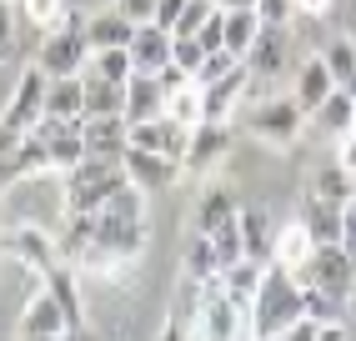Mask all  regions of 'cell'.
Here are the masks:
<instances>
[{
  "instance_id": "6da1fadb",
  "label": "cell",
  "mask_w": 356,
  "mask_h": 341,
  "mask_svg": "<svg viewBox=\"0 0 356 341\" xmlns=\"http://www.w3.org/2000/svg\"><path fill=\"white\" fill-rule=\"evenodd\" d=\"M296 322H306V281L271 261L266 276H261L256 301H251V331H256V341H276Z\"/></svg>"
},
{
  "instance_id": "7a4b0ae2",
  "label": "cell",
  "mask_w": 356,
  "mask_h": 341,
  "mask_svg": "<svg viewBox=\"0 0 356 341\" xmlns=\"http://www.w3.org/2000/svg\"><path fill=\"white\" fill-rule=\"evenodd\" d=\"M146 191H136V186H126V191H115V196L101 206V246L106 251H115V256H126V261H140L146 256Z\"/></svg>"
},
{
  "instance_id": "3957f363",
  "label": "cell",
  "mask_w": 356,
  "mask_h": 341,
  "mask_svg": "<svg viewBox=\"0 0 356 341\" xmlns=\"http://www.w3.org/2000/svg\"><path fill=\"white\" fill-rule=\"evenodd\" d=\"M131 176L121 161H96L86 156L76 170H65V196H60V211L65 216H86V211H101L115 191H126Z\"/></svg>"
},
{
  "instance_id": "277c9868",
  "label": "cell",
  "mask_w": 356,
  "mask_h": 341,
  "mask_svg": "<svg viewBox=\"0 0 356 341\" xmlns=\"http://www.w3.org/2000/svg\"><path fill=\"white\" fill-rule=\"evenodd\" d=\"M35 65H40L51 81L86 76V65H90V40H86V15H81V10H65L60 26L40 35V45H35Z\"/></svg>"
},
{
  "instance_id": "5b68a950",
  "label": "cell",
  "mask_w": 356,
  "mask_h": 341,
  "mask_svg": "<svg viewBox=\"0 0 356 341\" xmlns=\"http://www.w3.org/2000/svg\"><path fill=\"white\" fill-rule=\"evenodd\" d=\"M241 126L251 141L271 145V151H291L301 141V131L312 126V116L296 106V95H266V101H256L241 111Z\"/></svg>"
},
{
  "instance_id": "8992f818",
  "label": "cell",
  "mask_w": 356,
  "mask_h": 341,
  "mask_svg": "<svg viewBox=\"0 0 356 341\" xmlns=\"http://www.w3.org/2000/svg\"><path fill=\"white\" fill-rule=\"evenodd\" d=\"M6 256L20 266V271H31V276H51L60 261H70L65 241L51 236L45 226H31V221H20V226L6 231Z\"/></svg>"
},
{
  "instance_id": "52a82bcc",
  "label": "cell",
  "mask_w": 356,
  "mask_h": 341,
  "mask_svg": "<svg viewBox=\"0 0 356 341\" xmlns=\"http://www.w3.org/2000/svg\"><path fill=\"white\" fill-rule=\"evenodd\" d=\"M45 101H51V76L31 61L26 70L15 76V90L6 101V136H26L45 120Z\"/></svg>"
},
{
  "instance_id": "ba28073f",
  "label": "cell",
  "mask_w": 356,
  "mask_h": 341,
  "mask_svg": "<svg viewBox=\"0 0 356 341\" xmlns=\"http://www.w3.org/2000/svg\"><path fill=\"white\" fill-rule=\"evenodd\" d=\"M301 281L306 286H321V291H331V296H341V301H351L356 296V251L346 246V241H337V246H316V256L301 271Z\"/></svg>"
},
{
  "instance_id": "9c48e42d",
  "label": "cell",
  "mask_w": 356,
  "mask_h": 341,
  "mask_svg": "<svg viewBox=\"0 0 356 341\" xmlns=\"http://www.w3.org/2000/svg\"><path fill=\"white\" fill-rule=\"evenodd\" d=\"M126 166V176L136 191H146V196H156V191H171L181 176H186V166L171 161V156H161V151H146V145H131V151L121 156Z\"/></svg>"
},
{
  "instance_id": "30bf717a",
  "label": "cell",
  "mask_w": 356,
  "mask_h": 341,
  "mask_svg": "<svg viewBox=\"0 0 356 341\" xmlns=\"http://www.w3.org/2000/svg\"><path fill=\"white\" fill-rule=\"evenodd\" d=\"M231 151V120H201L191 126V145H186V170L191 176H206V170H216Z\"/></svg>"
},
{
  "instance_id": "8fae6325",
  "label": "cell",
  "mask_w": 356,
  "mask_h": 341,
  "mask_svg": "<svg viewBox=\"0 0 356 341\" xmlns=\"http://www.w3.org/2000/svg\"><path fill=\"white\" fill-rule=\"evenodd\" d=\"M65 331H70L65 306L45 286H35L31 301H26V311H20V322H15V336H65Z\"/></svg>"
},
{
  "instance_id": "7c38bea8",
  "label": "cell",
  "mask_w": 356,
  "mask_h": 341,
  "mask_svg": "<svg viewBox=\"0 0 356 341\" xmlns=\"http://www.w3.org/2000/svg\"><path fill=\"white\" fill-rule=\"evenodd\" d=\"M131 145H146V151H161L186 166V145H191V126H181L171 116H156V120H140L131 126Z\"/></svg>"
},
{
  "instance_id": "4fadbf2b",
  "label": "cell",
  "mask_w": 356,
  "mask_h": 341,
  "mask_svg": "<svg viewBox=\"0 0 356 341\" xmlns=\"http://www.w3.org/2000/svg\"><path fill=\"white\" fill-rule=\"evenodd\" d=\"M131 151V120L126 116H86V156L121 161Z\"/></svg>"
},
{
  "instance_id": "5bb4252c",
  "label": "cell",
  "mask_w": 356,
  "mask_h": 341,
  "mask_svg": "<svg viewBox=\"0 0 356 341\" xmlns=\"http://www.w3.org/2000/svg\"><path fill=\"white\" fill-rule=\"evenodd\" d=\"M40 170H56V166H51V151H45V141H40L35 131L6 136V186L26 181V176H40Z\"/></svg>"
},
{
  "instance_id": "9a60e30c",
  "label": "cell",
  "mask_w": 356,
  "mask_h": 341,
  "mask_svg": "<svg viewBox=\"0 0 356 341\" xmlns=\"http://www.w3.org/2000/svg\"><path fill=\"white\" fill-rule=\"evenodd\" d=\"M241 206H246V201H236L226 186H206L201 196H196V211H191V231H206V236H216L221 226L241 221Z\"/></svg>"
},
{
  "instance_id": "2e32d148",
  "label": "cell",
  "mask_w": 356,
  "mask_h": 341,
  "mask_svg": "<svg viewBox=\"0 0 356 341\" xmlns=\"http://www.w3.org/2000/svg\"><path fill=\"white\" fill-rule=\"evenodd\" d=\"M331 90H337V76H331L326 56H306V61L296 65V76H291V95H296V106L312 116Z\"/></svg>"
},
{
  "instance_id": "e0dca14e",
  "label": "cell",
  "mask_w": 356,
  "mask_h": 341,
  "mask_svg": "<svg viewBox=\"0 0 356 341\" xmlns=\"http://www.w3.org/2000/svg\"><path fill=\"white\" fill-rule=\"evenodd\" d=\"M276 231H281V221H276L261 201L241 206V241H246V256H251V261H266V266H271V256H276Z\"/></svg>"
},
{
  "instance_id": "ac0fdd59",
  "label": "cell",
  "mask_w": 356,
  "mask_h": 341,
  "mask_svg": "<svg viewBox=\"0 0 356 341\" xmlns=\"http://www.w3.org/2000/svg\"><path fill=\"white\" fill-rule=\"evenodd\" d=\"M301 221L306 231L316 236V246H337V241H346V226H341V206H331L326 196H316V191H306L301 196Z\"/></svg>"
},
{
  "instance_id": "d6986e66",
  "label": "cell",
  "mask_w": 356,
  "mask_h": 341,
  "mask_svg": "<svg viewBox=\"0 0 356 341\" xmlns=\"http://www.w3.org/2000/svg\"><path fill=\"white\" fill-rule=\"evenodd\" d=\"M86 40L90 51H111V45H131L136 40V20L121 6H106L96 15H86Z\"/></svg>"
},
{
  "instance_id": "ffe728a7",
  "label": "cell",
  "mask_w": 356,
  "mask_h": 341,
  "mask_svg": "<svg viewBox=\"0 0 356 341\" xmlns=\"http://www.w3.org/2000/svg\"><path fill=\"white\" fill-rule=\"evenodd\" d=\"M171 31H161L156 20H146V26H136V40H131V61L136 70H146V76H161L165 65H171Z\"/></svg>"
},
{
  "instance_id": "44dd1931",
  "label": "cell",
  "mask_w": 356,
  "mask_h": 341,
  "mask_svg": "<svg viewBox=\"0 0 356 341\" xmlns=\"http://www.w3.org/2000/svg\"><path fill=\"white\" fill-rule=\"evenodd\" d=\"M312 256H316V236L306 231V221H301V216H291V221L276 231V256H271V261L301 276L306 266H312Z\"/></svg>"
},
{
  "instance_id": "7402d4cb",
  "label": "cell",
  "mask_w": 356,
  "mask_h": 341,
  "mask_svg": "<svg viewBox=\"0 0 356 341\" xmlns=\"http://www.w3.org/2000/svg\"><path fill=\"white\" fill-rule=\"evenodd\" d=\"M156 116H165V86H161V76L136 70L126 81V120L140 126V120H156Z\"/></svg>"
},
{
  "instance_id": "603a6c76",
  "label": "cell",
  "mask_w": 356,
  "mask_h": 341,
  "mask_svg": "<svg viewBox=\"0 0 356 341\" xmlns=\"http://www.w3.org/2000/svg\"><path fill=\"white\" fill-rule=\"evenodd\" d=\"M246 86H251V70H246V61L236 65L226 81H216V86H201V90H206V120H231L236 111L246 106Z\"/></svg>"
},
{
  "instance_id": "cb8c5ba5",
  "label": "cell",
  "mask_w": 356,
  "mask_h": 341,
  "mask_svg": "<svg viewBox=\"0 0 356 341\" xmlns=\"http://www.w3.org/2000/svg\"><path fill=\"white\" fill-rule=\"evenodd\" d=\"M286 26H266V35L256 40V51L246 56V70L251 81H276L281 70H286Z\"/></svg>"
},
{
  "instance_id": "d4e9b609",
  "label": "cell",
  "mask_w": 356,
  "mask_h": 341,
  "mask_svg": "<svg viewBox=\"0 0 356 341\" xmlns=\"http://www.w3.org/2000/svg\"><path fill=\"white\" fill-rule=\"evenodd\" d=\"M81 281H86V276H81V271H76L70 261H60L51 276H40V286L51 291V296H56L60 306H65L70 326H86V291H81Z\"/></svg>"
},
{
  "instance_id": "484cf974",
  "label": "cell",
  "mask_w": 356,
  "mask_h": 341,
  "mask_svg": "<svg viewBox=\"0 0 356 341\" xmlns=\"http://www.w3.org/2000/svg\"><path fill=\"white\" fill-rule=\"evenodd\" d=\"M312 126H316L321 136H337V141L351 136V131H356V95L337 86V90H331L326 101L312 111Z\"/></svg>"
},
{
  "instance_id": "4316f807",
  "label": "cell",
  "mask_w": 356,
  "mask_h": 341,
  "mask_svg": "<svg viewBox=\"0 0 356 341\" xmlns=\"http://www.w3.org/2000/svg\"><path fill=\"white\" fill-rule=\"evenodd\" d=\"M266 35V15H261L256 6H246V10H226V51L231 56H251L256 51V40Z\"/></svg>"
},
{
  "instance_id": "83f0119b",
  "label": "cell",
  "mask_w": 356,
  "mask_h": 341,
  "mask_svg": "<svg viewBox=\"0 0 356 341\" xmlns=\"http://www.w3.org/2000/svg\"><path fill=\"white\" fill-rule=\"evenodd\" d=\"M221 271H226V266H221L216 241H211L206 231H191V236H186V256H181V276L211 281V276H221Z\"/></svg>"
},
{
  "instance_id": "f1b7e54d",
  "label": "cell",
  "mask_w": 356,
  "mask_h": 341,
  "mask_svg": "<svg viewBox=\"0 0 356 341\" xmlns=\"http://www.w3.org/2000/svg\"><path fill=\"white\" fill-rule=\"evenodd\" d=\"M261 276H266V261H236V266H226L221 271V286H226V296L236 301V306H246L251 311V301H256V291H261Z\"/></svg>"
},
{
  "instance_id": "f546056e",
  "label": "cell",
  "mask_w": 356,
  "mask_h": 341,
  "mask_svg": "<svg viewBox=\"0 0 356 341\" xmlns=\"http://www.w3.org/2000/svg\"><path fill=\"white\" fill-rule=\"evenodd\" d=\"M312 191H316V196H326L331 206H346L351 196H356V176H351V170L337 161V156H331L321 170H316V181H312Z\"/></svg>"
},
{
  "instance_id": "4dcf8cb0",
  "label": "cell",
  "mask_w": 356,
  "mask_h": 341,
  "mask_svg": "<svg viewBox=\"0 0 356 341\" xmlns=\"http://www.w3.org/2000/svg\"><path fill=\"white\" fill-rule=\"evenodd\" d=\"M86 76H101V81H115L126 86L136 76V61H131V45H111V51H90V65Z\"/></svg>"
},
{
  "instance_id": "1f68e13d",
  "label": "cell",
  "mask_w": 356,
  "mask_h": 341,
  "mask_svg": "<svg viewBox=\"0 0 356 341\" xmlns=\"http://www.w3.org/2000/svg\"><path fill=\"white\" fill-rule=\"evenodd\" d=\"M165 116L181 120V126H201V120H206V90H201V81H186L181 90L165 95Z\"/></svg>"
},
{
  "instance_id": "d6a6232c",
  "label": "cell",
  "mask_w": 356,
  "mask_h": 341,
  "mask_svg": "<svg viewBox=\"0 0 356 341\" xmlns=\"http://www.w3.org/2000/svg\"><path fill=\"white\" fill-rule=\"evenodd\" d=\"M86 116H126V86L86 76Z\"/></svg>"
},
{
  "instance_id": "836d02e7",
  "label": "cell",
  "mask_w": 356,
  "mask_h": 341,
  "mask_svg": "<svg viewBox=\"0 0 356 341\" xmlns=\"http://www.w3.org/2000/svg\"><path fill=\"white\" fill-rule=\"evenodd\" d=\"M45 116H86V76L51 81V101H45Z\"/></svg>"
},
{
  "instance_id": "e575fe53",
  "label": "cell",
  "mask_w": 356,
  "mask_h": 341,
  "mask_svg": "<svg viewBox=\"0 0 356 341\" xmlns=\"http://www.w3.org/2000/svg\"><path fill=\"white\" fill-rule=\"evenodd\" d=\"M65 10H70L65 0H15V15L26 20V26H31L35 35H45V31H56Z\"/></svg>"
},
{
  "instance_id": "d590c367",
  "label": "cell",
  "mask_w": 356,
  "mask_h": 341,
  "mask_svg": "<svg viewBox=\"0 0 356 341\" xmlns=\"http://www.w3.org/2000/svg\"><path fill=\"white\" fill-rule=\"evenodd\" d=\"M326 65H331V76H337V86L356 95V40H331L326 45Z\"/></svg>"
},
{
  "instance_id": "8d00e7d4",
  "label": "cell",
  "mask_w": 356,
  "mask_h": 341,
  "mask_svg": "<svg viewBox=\"0 0 356 341\" xmlns=\"http://www.w3.org/2000/svg\"><path fill=\"white\" fill-rule=\"evenodd\" d=\"M306 316L321 322V326H337V322H346V301L321 291V286H306Z\"/></svg>"
},
{
  "instance_id": "74e56055",
  "label": "cell",
  "mask_w": 356,
  "mask_h": 341,
  "mask_svg": "<svg viewBox=\"0 0 356 341\" xmlns=\"http://www.w3.org/2000/svg\"><path fill=\"white\" fill-rule=\"evenodd\" d=\"M171 61H176L181 70H191V76H196V70L206 65V45H201L196 35H176V40H171Z\"/></svg>"
},
{
  "instance_id": "f35d334b",
  "label": "cell",
  "mask_w": 356,
  "mask_h": 341,
  "mask_svg": "<svg viewBox=\"0 0 356 341\" xmlns=\"http://www.w3.org/2000/svg\"><path fill=\"white\" fill-rule=\"evenodd\" d=\"M236 65H241V56H231V51H216V56H206V65L196 70V81H201V86H216V81H226V76H231Z\"/></svg>"
},
{
  "instance_id": "ab89813d",
  "label": "cell",
  "mask_w": 356,
  "mask_h": 341,
  "mask_svg": "<svg viewBox=\"0 0 356 341\" xmlns=\"http://www.w3.org/2000/svg\"><path fill=\"white\" fill-rule=\"evenodd\" d=\"M196 40L206 45V56H216V51H226V10L216 6V15L206 20V26L196 31Z\"/></svg>"
},
{
  "instance_id": "60d3db41",
  "label": "cell",
  "mask_w": 356,
  "mask_h": 341,
  "mask_svg": "<svg viewBox=\"0 0 356 341\" xmlns=\"http://www.w3.org/2000/svg\"><path fill=\"white\" fill-rule=\"evenodd\" d=\"M256 10L266 15V26H286L296 15V0H256Z\"/></svg>"
},
{
  "instance_id": "b9f144b4",
  "label": "cell",
  "mask_w": 356,
  "mask_h": 341,
  "mask_svg": "<svg viewBox=\"0 0 356 341\" xmlns=\"http://www.w3.org/2000/svg\"><path fill=\"white\" fill-rule=\"evenodd\" d=\"M186 6H191V0H161V6H156V26L161 31H176L181 15H186Z\"/></svg>"
},
{
  "instance_id": "7bdbcfd3",
  "label": "cell",
  "mask_w": 356,
  "mask_h": 341,
  "mask_svg": "<svg viewBox=\"0 0 356 341\" xmlns=\"http://www.w3.org/2000/svg\"><path fill=\"white\" fill-rule=\"evenodd\" d=\"M115 6H121L136 26H146V20H156V6H161V0H115Z\"/></svg>"
},
{
  "instance_id": "ee69618b",
  "label": "cell",
  "mask_w": 356,
  "mask_h": 341,
  "mask_svg": "<svg viewBox=\"0 0 356 341\" xmlns=\"http://www.w3.org/2000/svg\"><path fill=\"white\" fill-rule=\"evenodd\" d=\"M276 341H321V322H312V316H306V322H296L291 331H281Z\"/></svg>"
},
{
  "instance_id": "f6af8a7d",
  "label": "cell",
  "mask_w": 356,
  "mask_h": 341,
  "mask_svg": "<svg viewBox=\"0 0 356 341\" xmlns=\"http://www.w3.org/2000/svg\"><path fill=\"white\" fill-rule=\"evenodd\" d=\"M331 10H337V0H296V15L306 20H326Z\"/></svg>"
},
{
  "instance_id": "bcb514c9",
  "label": "cell",
  "mask_w": 356,
  "mask_h": 341,
  "mask_svg": "<svg viewBox=\"0 0 356 341\" xmlns=\"http://www.w3.org/2000/svg\"><path fill=\"white\" fill-rule=\"evenodd\" d=\"M337 161H341V166H346V170H351V176H356V131H351V136H341V141H337Z\"/></svg>"
},
{
  "instance_id": "7dc6e473",
  "label": "cell",
  "mask_w": 356,
  "mask_h": 341,
  "mask_svg": "<svg viewBox=\"0 0 356 341\" xmlns=\"http://www.w3.org/2000/svg\"><path fill=\"white\" fill-rule=\"evenodd\" d=\"M321 341H356V331L346 322H337V326H321Z\"/></svg>"
},
{
  "instance_id": "c3c4849f",
  "label": "cell",
  "mask_w": 356,
  "mask_h": 341,
  "mask_svg": "<svg viewBox=\"0 0 356 341\" xmlns=\"http://www.w3.org/2000/svg\"><path fill=\"white\" fill-rule=\"evenodd\" d=\"M60 341H101V336H96V331H90V326H70V331H65Z\"/></svg>"
},
{
  "instance_id": "681fc988",
  "label": "cell",
  "mask_w": 356,
  "mask_h": 341,
  "mask_svg": "<svg viewBox=\"0 0 356 341\" xmlns=\"http://www.w3.org/2000/svg\"><path fill=\"white\" fill-rule=\"evenodd\" d=\"M221 10H246V6H256V0H216Z\"/></svg>"
},
{
  "instance_id": "f907efd6",
  "label": "cell",
  "mask_w": 356,
  "mask_h": 341,
  "mask_svg": "<svg viewBox=\"0 0 356 341\" xmlns=\"http://www.w3.org/2000/svg\"><path fill=\"white\" fill-rule=\"evenodd\" d=\"M15 341H60V336H15Z\"/></svg>"
}]
</instances>
